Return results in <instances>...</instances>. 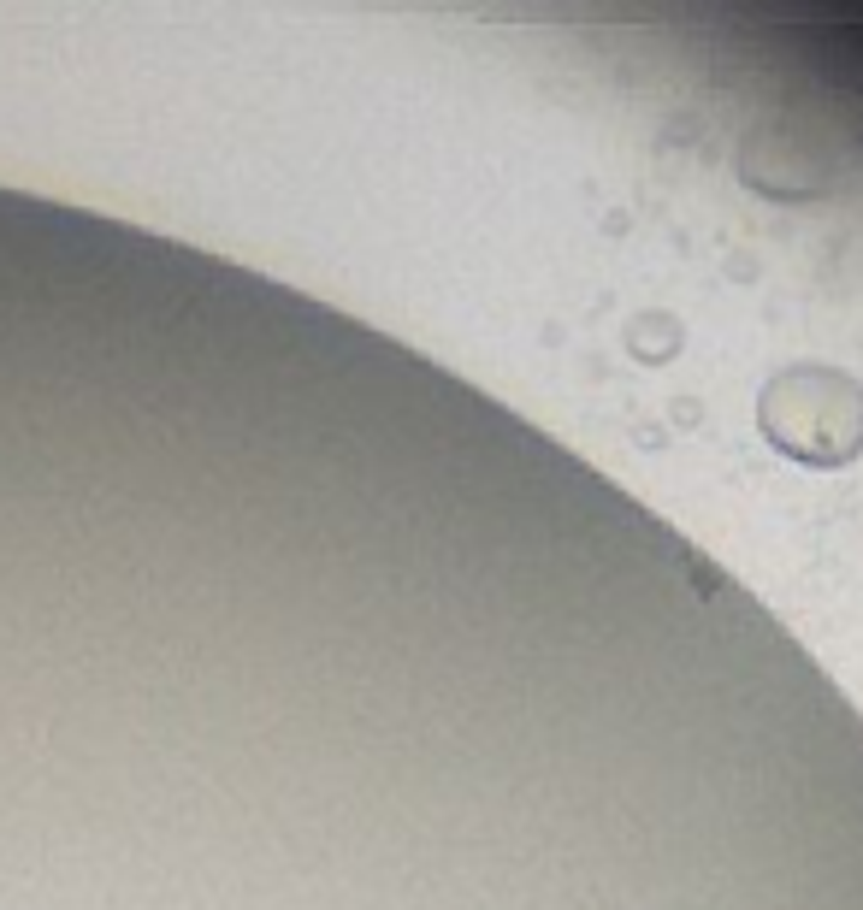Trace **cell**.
<instances>
[{
	"mask_svg": "<svg viewBox=\"0 0 863 910\" xmlns=\"http://www.w3.org/2000/svg\"><path fill=\"white\" fill-rule=\"evenodd\" d=\"M763 432L810 467H840L863 450V390L834 367H793L757 402Z\"/></svg>",
	"mask_w": 863,
	"mask_h": 910,
	"instance_id": "1",
	"label": "cell"
}]
</instances>
